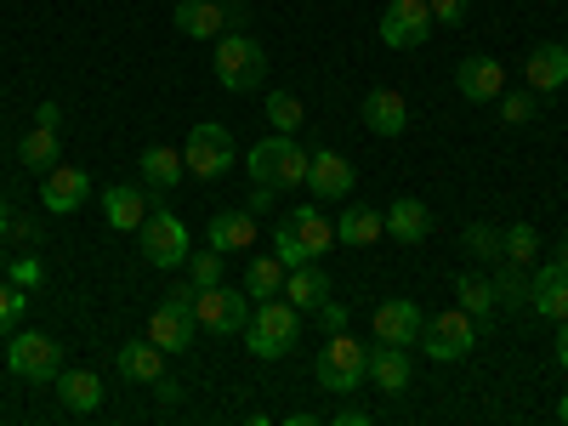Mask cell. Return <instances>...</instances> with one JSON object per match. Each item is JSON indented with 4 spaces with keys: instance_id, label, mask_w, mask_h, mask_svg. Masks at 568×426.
<instances>
[{
    "instance_id": "obj_26",
    "label": "cell",
    "mask_w": 568,
    "mask_h": 426,
    "mask_svg": "<svg viewBox=\"0 0 568 426\" xmlns=\"http://www.w3.org/2000/svg\"><path fill=\"white\" fill-rule=\"evenodd\" d=\"M120 375H125V382H165V347L125 342L120 347Z\"/></svg>"
},
{
    "instance_id": "obj_42",
    "label": "cell",
    "mask_w": 568,
    "mask_h": 426,
    "mask_svg": "<svg viewBox=\"0 0 568 426\" xmlns=\"http://www.w3.org/2000/svg\"><path fill=\"white\" fill-rule=\"evenodd\" d=\"M23 313V296L12 291V284H0V324H7V318H18Z\"/></svg>"
},
{
    "instance_id": "obj_21",
    "label": "cell",
    "mask_w": 568,
    "mask_h": 426,
    "mask_svg": "<svg viewBox=\"0 0 568 426\" xmlns=\"http://www.w3.org/2000/svg\"><path fill=\"white\" fill-rule=\"evenodd\" d=\"M284 227H296V240L307 245L313 262L329 251V240H336V227H329V216L318 211V200H307V205H296V211H284Z\"/></svg>"
},
{
    "instance_id": "obj_31",
    "label": "cell",
    "mask_w": 568,
    "mask_h": 426,
    "mask_svg": "<svg viewBox=\"0 0 568 426\" xmlns=\"http://www.w3.org/2000/svg\"><path fill=\"white\" fill-rule=\"evenodd\" d=\"M18 160H23L29 171H52V165H58V131H52V125H34V131L18 142Z\"/></svg>"
},
{
    "instance_id": "obj_17",
    "label": "cell",
    "mask_w": 568,
    "mask_h": 426,
    "mask_svg": "<svg viewBox=\"0 0 568 426\" xmlns=\"http://www.w3.org/2000/svg\"><path fill=\"white\" fill-rule=\"evenodd\" d=\"M529 307L546 313L551 324L568 318V267H562V262H546V267L529 278Z\"/></svg>"
},
{
    "instance_id": "obj_4",
    "label": "cell",
    "mask_w": 568,
    "mask_h": 426,
    "mask_svg": "<svg viewBox=\"0 0 568 426\" xmlns=\"http://www.w3.org/2000/svg\"><path fill=\"white\" fill-rule=\"evenodd\" d=\"M200 296L194 284H176V291H165V302L149 313V342L165 347V353H187L194 347V324H200Z\"/></svg>"
},
{
    "instance_id": "obj_25",
    "label": "cell",
    "mask_w": 568,
    "mask_h": 426,
    "mask_svg": "<svg viewBox=\"0 0 568 426\" xmlns=\"http://www.w3.org/2000/svg\"><path fill=\"white\" fill-rule=\"evenodd\" d=\"M58 398L74 415H91V409H103V382L91 369H58Z\"/></svg>"
},
{
    "instance_id": "obj_41",
    "label": "cell",
    "mask_w": 568,
    "mask_h": 426,
    "mask_svg": "<svg viewBox=\"0 0 568 426\" xmlns=\"http://www.w3.org/2000/svg\"><path fill=\"white\" fill-rule=\"evenodd\" d=\"M318 318H324V336H336V329H347V307H342V302H329V296H324Z\"/></svg>"
},
{
    "instance_id": "obj_45",
    "label": "cell",
    "mask_w": 568,
    "mask_h": 426,
    "mask_svg": "<svg viewBox=\"0 0 568 426\" xmlns=\"http://www.w3.org/2000/svg\"><path fill=\"white\" fill-rule=\"evenodd\" d=\"M557 364L568 369V318H562V329H557Z\"/></svg>"
},
{
    "instance_id": "obj_6",
    "label": "cell",
    "mask_w": 568,
    "mask_h": 426,
    "mask_svg": "<svg viewBox=\"0 0 568 426\" xmlns=\"http://www.w3.org/2000/svg\"><path fill=\"white\" fill-rule=\"evenodd\" d=\"M471 347H478V329H471V313H466V307L433 313V318L420 324V353H426V358L455 364V358H466Z\"/></svg>"
},
{
    "instance_id": "obj_37",
    "label": "cell",
    "mask_w": 568,
    "mask_h": 426,
    "mask_svg": "<svg viewBox=\"0 0 568 426\" xmlns=\"http://www.w3.org/2000/svg\"><path fill=\"white\" fill-rule=\"evenodd\" d=\"M187 273H194V284H200V291L222 284V251H200V256H187Z\"/></svg>"
},
{
    "instance_id": "obj_11",
    "label": "cell",
    "mask_w": 568,
    "mask_h": 426,
    "mask_svg": "<svg viewBox=\"0 0 568 426\" xmlns=\"http://www.w3.org/2000/svg\"><path fill=\"white\" fill-rule=\"evenodd\" d=\"M7 364H12V375H23V382H58L63 347H58L52 336H40V329H23V336H12Z\"/></svg>"
},
{
    "instance_id": "obj_3",
    "label": "cell",
    "mask_w": 568,
    "mask_h": 426,
    "mask_svg": "<svg viewBox=\"0 0 568 426\" xmlns=\"http://www.w3.org/2000/svg\"><path fill=\"white\" fill-rule=\"evenodd\" d=\"M296 329H302V313L284 302V296H267V302H256V313L245 324V347L256 358H284V353L296 347Z\"/></svg>"
},
{
    "instance_id": "obj_20",
    "label": "cell",
    "mask_w": 568,
    "mask_h": 426,
    "mask_svg": "<svg viewBox=\"0 0 568 426\" xmlns=\"http://www.w3.org/2000/svg\"><path fill=\"white\" fill-rule=\"evenodd\" d=\"M364 125H369L375 136H404L409 109H404V98H398L393 85H375L369 98H364Z\"/></svg>"
},
{
    "instance_id": "obj_10",
    "label": "cell",
    "mask_w": 568,
    "mask_h": 426,
    "mask_svg": "<svg viewBox=\"0 0 568 426\" xmlns=\"http://www.w3.org/2000/svg\"><path fill=\"white\" fill-rule=\"evenodd\" d=\"M136 233H142V256H149V267H182L187 262V227H182V216L149 211Z\"/></svg>"
},
{
    "instance_id": "obj_35",
    "label": "cell",
    "mask_w": 568,
    "mask_h": 426,
    "mask_svg": "<svg viewBox=\"0 0 568 426\" xmlns=\"http://www.w3.org/2000/svg\"><path fill=\"white\" fill-rule=\"evenodd\" d=\"M495 103H500V120H506V125H529V120L540 114V109H535V98H529V91H500Z\"/></svg>"
},
{
    "instance_id": "obj_48",
    "label": "cell",
    "mask_w": 568,
    "mask_h": 426,
    "mask_svg": "<svg viewBox=\"0 0 568 426\" xmlns=\"http://www.w3.org/2000/svg\"><path fill=\"white\" fill-rule=\"evenodd\" d=\"M557 262H562V267H568V240H562V245H557Z\"/></svg>"
},
{
    "instance_id": "obj_13",
    "label": "cell",
    "mask_w": 568,
    "mask_h": 426,
    "mask_svg": "<svg viewBox=\"0 0 568 426\" xmlns=\"http://www.w3.org/2000/svg\"><path fill=\"white\" fill-rule=\"evenodd\" d=\"M307 194H313V200H347V194H353V165H347L336 149L307 154Z\"/></svg>"
},
{
    "instance_id": "obj_16",
    "label": "cell",
    "mask_w": 568,
    "mask_h": 426,
    "mask_svg": "<svg viewBox=\"0 0 568 426\" xmlns=\"http://www.w3.org/2000/svg\"><path fill=\"white\" fill-rule=\"evenodd\" d=\"M455 85H460L466 103H495L500 91H506V63H495V58H466V63L455 69Z\"/></svg>"
},
{
    "instance_id": "obj_29",
    "label": "cell",
    "mask_w": 568,
    "mask_h": 426,
    "mask_svg": "<svg viewBox=\"0 0 568 426\" xmlns=\"http://www.w3.org/2000/svg\"><path fill=\"white\" fill-rule=\"evenodd\" d=\"M136 165H142V182L160 187V194H171V187L182 182V171H187V165H182V149H165V142H154V149L142 154Z\"/></svg>"
},
{
    "instance_id": "obj_9",
    "label": "cell",
    "mask_w": 568,
    "mask_h": 426,
    "mask_svg": "<svg viewBox=\"0 0 568 426\" xmlns=\"http://www.w3.org/2000/svg\"><path fill=\"white\" fill-rule=\"evenodd\" d=\"M233 160H240V149H233V136L222 131V125H194L187 131V142H182V165L194 171V176H222V171H233Z\"/></svg>"
},
{
    "instance_id": "obj_32",
    "label": "cell",
    "mask_w": 568,
    "mask_h": 426,
    "mask_svg": "<svg viewBox=\"0 0 568 426\" xmlns=\"http://www.w3.org/2000/svg\"><path fill=\"white\" fill-rule=\"evenodd\" d=\"M455 296H460V307L478 318V313H489V307H500V296H495V278H484V273H460L455 278Z\"/></svg>"
},
{
    "instance_id": "obj_38",
    "label": "cell",
    "mask_w": 568,
    "mask_h": 426,
    "mask_svg": "<svg viewBox=\"0 0 568 426\" xmlns=\"http://www.w3.org/2000/svg\"><path fill=\"white\" fill-rule=\"evenodd\" d=\"M460 245H466L471 256H500V233H495V227H484V222H471V227L460 233Z\"/></svg>"
},
{
    "instance_id": "obj_2",
    "label": "cell",
    "mask_w": 568,
    "mask_h": 426,
    "mask_svg": "<svg viewBox=\"0 0 568 426\" xmlns=\"http://www.w3.org/2000/svg\"><path fill=\"white\" fill-rule=\"evenodd\" d=\"M245 165H251V182H262V187H302L307 182V149H296V136L291 131H273L267 142H256V149L245 154Z\"/></svg>"
},
{
    "instance_id": "obj_46",
    "label": "cell",
    "mask_w": 568,
    "mask_h": 426,
    "mask_svg": "<svg viewBox=\"0 0 568 426\" xmlns=\"http://www.w3.org/2000/svg\"><path fill=\"white\" fill-rule=\"evenodd\" d=\"M12 227V216H7V200H0V233H7Z\"/></svg>"
},
{
    "instance_id": "obj_1",
    "label": "cell",
    "mask_w": 568,
    "mask_h": 426,
    "mask_svg": "<svg viewBox=\"0 0 568 426\" xmlns=\"http://www.w3.org/2000/svg\"><path fill=\"white\" fill-rule=\"evenodd\" d=\"M318 387L336 398H353L358 387H369V347L358 336H347V329H336L318 353Z\"/></svg>"
},
{
    "instance_id": "obj_33",
    "label": "cell",
    "mask_w": 568,
    "mask_h": 426,
    "mask_svg": "<svg viewBox=\"0 0 568 426\" xmlns=\"http://www.w3.org/2000/svg\"><path fill=\"white\" fill-rule=\"evenodd\" d=\"M500 256L517 262V267H529V262L540 256V233H535L529 222H511V227L500 233Z\"/></svg>"
},
{
    "instance_id": "obj_18",
    "label": "cell",
    "mask_w": 568,
    "mask_h": 426,
    "mask_svg": "<svg viewBox=\"0 0 568 426\" xmlns=\"http://www.w3.org/2000/svg\"><path fill=\"white\" fill-rule=\"evenodd\" d=\"M205 245L233 256V251H251L256 245V211H216L205 227Z\"/></svg>"
},
{
    "instance_id": "obj_8",
    "label": "cell",
    "mask_w": 568,
    "mask_h": 426,
    "mask_svg": "<svg viewBox=\"0 0 568 426\" xmlns=\"http://www.w3.org/2000/svg\"><path fill=\"white\" fill-rule=\"evenodd\" d=\"M382 45H393V52H415V45H426V34H433V7L426 0H387V12H382Z\"/></svg>"
},
{
    "instance_id": "obj_14",
    "label": "cell",
    "mask_w": 568,
    "mask_h": 426,
    "mask_svg": "<svg viewBox=\"0 0 568 426\" xmlns=\"http://www.w3.org/2000/svg\"><path fill=\"white\" fill-rule=\"evenodd\" d=\"M420 307L415 302H404V296H393V302H382L375 307V336H382L387 347H420Z\"/></svg>"
},
{
    "instance_id": "obj_23",
    "label": "cell",
    "mask_w": 568,
    "mask_h": 426,
    "mask_svg": "<svg viewBox=\"0 0 568 426\" xmlns=\"http://www.w3.org/2000/svg\"><path fill=\"white\" fill-rule=\"evenodd\" d=\"M103 211H109V227L136 233L142 216H149V194H142V187H131V182H120V187H109V194H103Z\"/></svg>"
},
{
    "instance_id": "obj_22",
    "label": "cell",
    "mask_w": 568,
    "mask_h": 426,
    "mask_svg": "<svg viewBox=\"0 0 568 426\" xmlns=\"http://www.w3.org/2000/svg\"><path fill=\"white\" fill-rule=\"evenodd\" d=\"M524 74H529L535 91H557V85H568V45H557V40L535 45L529 63H524Z\"/></svg>"
},
{
    "instance_id": "obj_12",
    "label": "cell",
    "mask_w": 568,
    "mask_h": 426,
    "mask_svg": "<svg viewBox=\"0 0 568 426\" xmlns=\"http://www.w3.org/2000/svg\"><path fill=\"white\" fill-rule=\"evenodd\" d=\"M91 200V176L80 165H52L40 182V205L52 211V216H74L80 205Z\"/></svg>"
},
{
    "instance_id": "obj_5",
    "label": "cell",
    "mask_w": 568,
    "mask_h": 426,
    "mask_svg": "<svg viewBox=\"0 0 568 426\" xmlns=\"http://www.w3.org/2000/svg\"><path fill=\"white\" fill-rule=\"evenodd\" d=\"M216 80H222V91H256L267 80V52L245 29L222 34V45H216Z\"/></svg>"
},
{
    "instance_id": "obj_36",
    "label": "cell",
    "mask_w": 568,
    "mask_h": 426,
    "mask_svg": "<svg viewBox=\"0 0 568 426\" xmlns=\"http://www.w3.org/2000/svg\"><path fill=\"white\" fill-rule=\"evenodd\" d=\"M273 256H278L284 267H302V262H313V256H307V245L296 240V227H284V222L273 227Z\"/></svg>"
},
{
    "instance_id": "obj_7",
    "label": "cell",
    "mask_w": 568,
    "mask_h": 426,
    "mask_svg": "<svg viewBox=\"0 0 568 426\" xmlns=\"http://www.w3.org/2000/svg\"><path fill=\"white\" fill-rule=\"evenodd\" d=\"M200 324L211 329V336H245V324H251V313H256V302H251V291L240 284V291H227V284H211V291H200Z\"/></svg>"
},
{
    "instance_id": "obj_15",
    "label": "cell",
    "mask_w": 568,
    "mask_h": 426,
    "mask_svg": "<svg viewBox=\"0 0 568 426\" xmlns=\"http://www.w3.org/2000/svg\"><path fill=\"white\" fill-rule=\"evenodd\" d=\"M176 34L187 40H211V34H227V0H176V12H171Z\"/></svg>"
},
{
    "instance_id": "obj_19",
    "label": "cell",
    "mask_w": 568,
    "mask_h": 426,
    "mask_svg": "<svg viewBox=\"0 0 568 426\" xmlns=\"http://www.w3.org/2000/svg\"><path fill=\"white\" fill-rule=\"evenodd\" d=\"M324 296H329V273L318 262H302V267L284 273V302H291L296 313H318Z\"/></svg>"
},
{
    "instance_id": "obj_34",
    "label": "cell",
    "mask_w": 568,
    "mask_h": 426,
    "mask_svg": "<svg viewBox=\"0 0 568 426\" xmlns=\"http://www.w3.org/2000/svg\"><path fill=\"white\" fill-rule=\"evenodd\" d=\"M495 296H500L506 307H524V302H529V278H524V267H517V262H506V273L495 278Z\"/></svg>"
},
{
    "instance_id": "obj_30",
    "label": "cell",
    "mask_w": 568,
    "mask_h": 426,
    "mask_svg": "<svg viewBox=\"0 0 568 426\" xmlns=\"http://www.w3.org/2000/svg\"><path fill=\"white\" fill-rule=\"evenodd\" d=\"M284 267L278 256H256L251 267H245V291H251V302H267V296H284Z\"/></svg>"
},
{
    "instance_id": "obj_27",
    "label": "cell",
    "mask_w": 568,
    "mask_h": 426,
    "mask_svg": "<svg viewBox=\"0 0 568 426\" xmlns=\"http://www.w3.org/2000/svg\"><path fill=\"white\" fill-rule=\"evenodd\" d=\"M369 382L382 387V393H404L409 387V347H375L369 353Z\"/></svg>"
},
{
    "instance_id": "obj_24",
    "label": "cell",
    "mask_w": 568,
    "mask_h": 426,
    "mask_svg": "<svg viewBox=\"0 0 568 426\" xmlns=\"http://www.w3.org/2000/svg\"><path fill=\"white\" fill-rule=\"evenodd\" d=\"M387 233L398 245H420L426 233H433V211H426L420 200H393L387 205Z\"/></svg>"
},
{
    "instance_id": "obj_40",
    "label": "cell",
    "mask_w": 568,
    "mask_h": 426,
    "mask_svg": "<svg viewBox=\"0 0 568 426\" xmlns=\"http://www.w3.org/2000/svg\"><path fill=\"white\" fill-rule=\"evenodd\" d=\"M426 7H433V23H438V29H460L471 0H426Z\"/></svg>"
},
{
    "instance_id": "obj_47",
    "label": "cell",
    "mask_w": 568,
    "mask_h": 426,
    "mask_svg": "<svg viewBox=\"0 0 568 426\" xmlns=\"http://www.w3.org/2000/svg\"><path fill=\"white\" fill-rule=\"evenodd\" d=\"M557 420H562V426H568V393H562V404H557Z\"/></svg>"
},
{
    "instance_id": "obj_44",
    "label": "cell",
    "mask_w": 568,
    "mask_h": 426,
    "mask_svg": "<svg viewBox=\"0 0 568 426\" xmlns=\"http://www.w3.org/2000/svg\"><path fill=\"white\" fill-rule=\"evenodd\" d=\"M329 426H369V415H364V409H342V415L329 420Z\"/></svg>"
},
{
    "instance_id": "obj_28",
    "label": "cell",
    "mask_w": 568,
    "mask_h": 426,
    "mask_svg": "<svg viewBox=\"0 0 568 426\" xmlns=\"http://www.w3.org/2000/svg\"><path fill=\"white\" fill-rule=\"evenodd\" d=\"M387 233V211H369V205H347L336 222V240L342 245H375Z\"/></svg>"
},
{
    "instance_id": "obj_43",
    "label": "cell",
    "mask_w": 568,
    "mask_h": 426,
    "mask_svg": "<svg viewBox=\"0 0 568 426\" xmlns=\"http://www.w3.org/2000/svg\"><path fill=\"white\" fill-rule=\"evenodd\" d=\"M34 125H52V131H58V125H63V109H58V103H40V109H34Z\"/></svg>"
},
{
    "instance_id": "obj_39",
    "label": "cell",
    "mask_w": 568,
    "mask_h": 426,
    "mask_svg": "<svg viewBox=\"0 0 568 426\" xmlns=\"http://www.w3.org/2000/svg\"><path fill=\"white\" fill-rule=\"evenodd\" d=\"M267 120H273V131H296L302 125V103L278 91V98H267Z\"/></svg>"
}]
</instances>
